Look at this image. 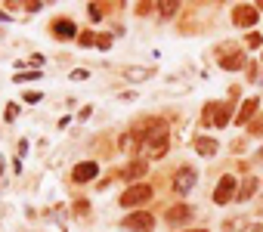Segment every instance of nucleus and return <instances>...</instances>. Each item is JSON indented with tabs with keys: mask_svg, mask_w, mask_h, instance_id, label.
Listing matches in <instances>:
<instances>
[{
	"mask_svg": "<svg viewBox=\"0 0 263 232\" xmlns=\"http://www.w3.org/2000/svg\"><path fill=\"white\" fill-rule=\"evenodd\" d=\"M164 152H167V127L155 130L149 140H142V149H139L142 158H161Z\"/></svg>",
	"mask_w": 263,
	"mask_h": 232,
	"instance_id": "1",
	"label": "nucleus"
},
{
	"mask_svg": "<svg viewBox=\"0 0 263 232\" xmlns=\"http://www.w3.org/2000/svg\"><path fill=\"white\" fill-rule=\"evenodd\" d=\"M229 109H232L229 102H207V106H204V118H201V121H204V124L226 127V124H229V118H232V115H229Z\"/></svg>",
	"mask_w": 263,
	"mask_h": 232,
	"instance_id": "2",
	"label": "nucleus"
},
{
	"mask_svg": "<svg viewBox=\"0 0 263 232\" xmlns=\"http://www.w3.org/2000/svg\"><path fill=\"white\" fill-rule=\"evenodd\" d=\"M121 226L130 229V232H149V229L155 226V220H152V214H146V211H136V214H130V217H124Z\"/></svg>",
	"mask_w": 263,
	"mask_h": 232,
	"instance_id": "3",
	"label": "nucleus"
},
{
	"mask_svg": "<svg viewBox=\"0 0 263 232\" xmlns=\"http://www.w3.org/2000/svg\"><path fill=\"white\" fill-rule=\"evenodd\" d=\"M192 186H195V170H192V167H180L177 176H174L177 195H189V192H192Z\"/></svg>",
	"mask_w": 263,
	"mask_h": 232,
	"instance_id": "4",
	"label": "nucleus"
},
{
	"mask_svg": "<svg viewBox=\"0 0 263 232\" xmlns=\"http://www.w3.org/2000/svg\"><path fill=\"white\" fill-rule=\"evenodd\" d=\"M152 195V189L149 186H142V183H136V186H130L124 195H121V208H133V204H142Z\"/></svg>",
	"mask_w": 263,
	"mask_h": 232,
	"instance_id": "5",
	"label": "nucleus"
},
{
	"mask_svg": "<svg viewBox=\"0 0 263 232\" xmlns=\"http://www.w3.org/2000/svg\"><path fill=\"white\" fill-rule=\"evenodd\" d=\"M235 195V179L226 173V176H220V183H217V189H214V201L217 204H226L229 198Z\"/></svg>",
	"mask_w": 263,
	"mask_h": 232,
	"instance_id": "6",
	"label": "nucleus"
},
{
	"mask_svg": "<svg viewBox=\"0 0 263 232\" xmlns=\"http://www.w3.org/2000/svg\"><path fill=\"white\" fill-rule=\"evenodd\" d=\"M235 25H242V28H251V25L260 19V13H257V7H235Z\"/></svg>",
	"mask_w": 263,
	"mask_h": 232,
	"instance_id": "7",
	"label": "nucleus"
},
{
	"mask_svg": "<svg viewBox=\"0 0 263 232\" xmlns=\"http://www.w3.org/2000/svg\"><path fill=\"white\" fill-rule=\"evenodd\" d=\"M99 173V167L93 164V161H84V164H78L75 170H71V179H75V183H87V179H93Z\"/></svg>",
	"mask_w": 263,
	"mask_h": 232,
	"instance_id": "8",
	"label": "nucleus"
},
{
	"mask_svg": "<svg viewBox=\"0 0 263 232\" xmlns=\"http://www.w3.org/2000/svg\"><path fill=\"white\" fill-rule=\"evenodd\" d=\"M53 34H56L59 40H68V37L78 34V28H75V22H71V19H56V22H53Z\"/></svg>",
	"mask_w": 263,
	"mask_h": 232,
	"instance_id": "9",
	"label": "nucleus"
},
{
	"mask_svg": "<svg viewBox=\"0 0 263 232\" xmlns=\"http://www.w3.org/2000/svg\"><path fill=\"white\" fill-rule=\"evenodd\" d=\"M192 208L189 204H177V208H171L167 211V223H174V226H180V223H186V220H192Z\"/></svg>",
	"mask_w": 263,
	"mask_h": 232,
	"instance_id": "10",
	"label": "nucleus"
},
{
	"mask_svg": "<svg viewBox=\"0 0 263 232\" xmlns=\"http://www.w3.org/2000/svg\"><path fill=\"white\" fill-rule=\"evenodd\" d=\"M195 152L204 155V158H211V155H217V140H211V136H195Z\"/></svg>",
	"mask_w": 263,
	"mask_h": 232,
	"instance_id": "11",
	"label": "nucleus"
},
{
	"mask_svg": "<svg viewBox=\"0 0 263 232\" xmlns=\"http://www.w3.org/2000/svg\"><path fill=\"white\" fill-rule=\"evenodd\" d=\"M254 112H257V99L251 96V99H245V102H242V109L235 112V121H238V124H248V121L254 118Z\"/></svg>",
	"mask_w": 263,
	"mask_h": 232,
	"instance_id": "12",
	"label": "nucleus"
},
{
	"mask_svg": "<svg viewBox=\"0 0 263 232\" xmlns=\"http://www.w3.org/2000/svg\"><path fill=\"white\" fill-rule=\"evenodd\" d=\"M245 65V53L238 50V53H229L223 62H220V68H226V71H235V68H242Z\"/></svg>",
	"mask_w": 263,
	"mask_h": 232,
	"instance_id": "13",
	"label": "nucleus"
},
{
	"mask_svg": "<svg viewBox=\"0 0 263 232\" xmlns=\"http://www.w3.org/2000/svg\"><path fill=\"white\" fill-rule=\"evenodd\" d=\"M152 74H155V68H127L124 71L127 81H146V77H152Z\"/></svg>",
	"mask_w": 263,
	"mask_h": 232,
	"instance_id": "14",
	"label": "nucleus"
},
{
	"mask_svg": "<svg viewBox=\"0 0 263 232\" xmlns=\"http://www.w3.org/2000/svg\"><path fill=\"white\" fill-rule=\"evenodd\" d=\"M257 186H260L257 179H245V186L238 189V201H248V198H251V195L257 192Z\"/></svg>",
	"mask_w": 263,
	"mask_h": 232,
	"instance_id": "15",
	"label": "nucleus"
},
{
	"mask_svg": "<svg viewBox=\"0 0 263 232\" xmlns=\"http://www.w3.org/2000/svg\"><path fill=\"white\" fill-rule=\"evenodd\" d=\"M142 173H146V161H142V158H139V161H133V164L124 170V176H127V179H136V176H142Z\"/></svg>",
	"mask_w": 263,
	"mask_h": 232,
	"instance_id": "16",
	"label": "nucleus"
},
{
	"mask_svg": "<svg viewBox=\"0 0 263 232\" xmlns=\"http://www.w3.org/2000/svg\"><path fill=\"white\" fill-rule=\"evenodd\" d=\"M78 43L81 47H93V43H99V37L93 34V31H84V34H78Z\"/></svg>",
	"mask_w": 263,
	"mask_h": 232,
	"instance_id": "17",
	"label": "nucleus"
},
{
	"mask_svg": "<svg viewBox=\"0 0 263 232\" xmlns=\"http://www.w3.org/2000/svg\"><path fill=\"white\" fill-rule=\"evenodd\" d=\"M40 77V71H22V74H16V81H37Z\"/></svg>",
	"mask_w": 263,
	"mask_h": 232,
	"instance_id": "18",
	"label": "nucleus"
},
{
	"mask_svg": "<svg viewBox=\"0 0 263 232\" xmlns=\"http://www.w3.org/2000/svg\"><path fill=\"white\" fill-rule=\"evenodd\" d=\"M177 10H180V4H174V0H171V4H161V13L164 16H174Z\"/></svg>",
	"mask_w": 263,
	"mask_h": 232,
	"instance_id": "19",
	"label": "nucleus"
},
{
	"mask_svg": "<svg viewBox=\"0 0 263 232\" xmlns=\"http://www.w3.org/2000/svg\"><path fill=\"white\" fill-rule=\"evenodd\" d=\"M87 13H90V19H93V22H99V19H102V10H99V7H93V4L87 7Z\"/></svg>",
	"mask_w": 263,
	"mask_h": 232,
	"instance_id": "20",
	"label": "nucleus"
},
{
	"mask_svg": "<svg viewBox=\"0 0 263 232\" xmlns=\"http://www.w3.org/2000/svg\"><path fill=\"white\" fill-rule=\"evenodd\" d=\"M16 112H19V106H16V102H10V106H7V121H13Z\"/></svg>",
	"mask_w": 263,
	"mask_h": 232,
	"instance_id": "21",
	"label": "nucleus"
},
{
	"mask_svg": "<svg viewBox=\"0 0 263 232\" xmlns=\"http://www.w3.org/2000/svg\"><path fill=\"white\" fill-rule=\"evenodd\" d=\"M260 43H263L260 34H248V47H260Z\"/></svg>",
	"mask_w": 263,
	"mask_h": 232,
	"instance_id": "22",
	"label": "nucleus"
},
{
	"mask_svg": "<svg viewBox=\"0 0 263 232\" xmlns=\"http://www.w3.org/2000/svg\"><path fill=\"white\" fill-rule=\"evenodd\" d=\"M71 77H75V81H84V77H87V71H84V68H78V71H71Z\"/></svg>",
	"mask_w": 263,
	"mask_h": 232,
	"instance_id": "23",
	"label": "nucleus"
},
{
	"mask_svg": "<svg viewBox=\"0 0 263 232\" xmlns=\"http://www.w3.org/2000/svg\"><path fill=\"white\" fill-rule=\"evenodd\" d=\"M251 130H254V133H263V118H260V121L254 124V127H251Z\"/></svg>",
	"mask_w": 263,
	"mask_h": 232,
	"instance_id": "24",
	"label": "nucleus"
},
{
	"mask_svg": "<svg viewBox=\"0 0 263 232\" xmlns=\"http://www.w3.org/2000/svg\"><path fill=\"white\" fill-rule=\"evenodd\" d=\"M245 232H263V226H260V223H254V226H248Z\"/></svg>",
	"mask_w": 263,
	"mask_h": 232,
	"instance_id": "25",
	"label": "nucleus"
},
{
	"mask_svg": "<svg viewBox=\"0 0 263 232\" xmlns=\"http://www.w3.org/2000/svg\"><path fill=\"white\" fill-rule=\"evenodd\" d=\"M189 232H207V229H189Z\"/></svg>",
	"mask_w": 263,
	"mask_h": 232,
	"instance_id": "26",
	"label": "nucleus"
},
{
	"mask_svg": "<svg viewBox=\"0 0 263 232\" xmlns=\"http://www.w3.org/2000/svg\"><path fill=\"white\" fill-rule=\"evenodd\" d=\"M260 161H263V149H260Z\"/></svg>",
	"mask_w": 263,
	"mask_h": 232,
	"instance_id": "27",
	"label": "nucleus"
}]
</instances>
